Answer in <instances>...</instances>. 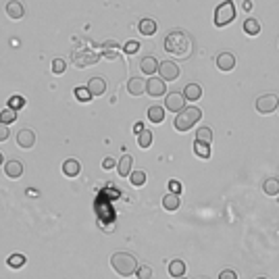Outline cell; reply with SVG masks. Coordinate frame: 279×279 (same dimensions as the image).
<instances>
[{
    "label": "cell",
    "instance_id": "obj_1",
    "mask_svg": "<svg viewBox=\"0 0 279 279\" xmlns=\"http://www.w3.org/2000/svg\"><path fill=\"white\" fill-rule=\"evenodd\" d=\"M165 50L175 58H188L192 55V38L181 29L171 31L165 38Z\"/></svg>",
    "mask_w": 279,
    "mask_h": 279
},
{
    "label": "cell",
    "instance_id": "obj_2",
    "mask_svg": "<svg viewBox=\"0 0 279 279\" xmlns=\"http://www.w3.org/2000/svg\"><path fill=\"white\" fill-rule=\"evenodd\" d=\"M111 267L115 269V273L121 275V277H132V275H136L138 260H136L134 254H129V252L119 250L111 256Z\"/></svg>",
    "mask_w": 279,
    "mask_h": 279
},
{
    "label": "cell",
    "instance_id": "obj_3",
    "mask_svg": "<svg viewBox=\"0 0 279 279\" xmlns=\"http://www.w3.org/2000/svg\"><path fill=\"white\" fill-rule=\"evenodd\" d=\"M202 119V111H200L198 107H186L181 112H177V117L175 121H173V125H175L177 132H190L192 127H194L198 121Z\"/></svg>",
    "mask_w": 279,
    "mask_h": 279
},
{
    "label": "cell",
    "instance_id": "obj_4",
    "mask_svg": "<svg viewBox=\"0 0 279 279\" xmlns=\"http://www.w3.org/2000/svg\"><path fill=\"white\" fill-rule=\"evenodd\" d=\"M235 13L238 11H235V4L231 0H223L215 11V28H227L229 23H233Z\"/></svg>",
    "mask_w": 279,
    "mask_h": 279
},
{
    "label": "cell",
    "instance_id": "obj_5",
    "mask_svg": "<svg viewBox=\"0 0 279 279\" xmlns=\"http://www.w3.org/2000/svg\"><path fill=\"white\" fill-rule=\"evenodd\" d=\"M254 109H256V112H260V115H271L273 111L279 109L277 94H263V96H258V98L254 100Z\"/></svg>",
    "mask_w": 279,
    "mask_h": 279
},
{
    "label": "cell",
    "instance_id": "obj_6",
    "mask_svg": "<svg viewBox=\"0 0 279 279\" xmlns=\"http://www.w3.org/2000/svg\"><path fill=\"white\" fill-rule=\"evenodd\" d=\"M165 109L167 111H171V112H181L186 109V96H184V92H171V94H167L165 96Z\"/></svg>",
    "mask_w": 279,
    "mask_h": 279
},
{
    "label": "cell",
    "instance_id": "obj_7",
    "mask_svg": "<svg viewBox=\"0 0 279 279\" xmlns=\"http://www.w3.org/2000/svg\"><path fill=\"white\" fill-rule=\"evenodd\" d=\"M181 75L179 67L173 63V60H163V63H159V77L165 82H175L177 77Z\"/></svg>",
    "mask_w": 279,
    "mask_h": 279
},
{
    "label": "cell",
    "instance_id": "obj_8",
    "mask_svg": "<svg viewBox=\"0 0 279 279\" xmlns=\"http://www.w3.org/2000/svg\"><path fill=\"white\" fill-rule=\"evenodd\" d=\"M146 94L152 96V98L167 96V85H165V80H161V77H150V80L146 82Z\"/></svg>",
    "mask_w": 279,
    "mask_h": 279
},
{
    "label": "cell",
    "instance_id": "obj_9",
    "mask_svg": "<svg viewBox=\"0 0 279 279\" xmlns=\"http://www.w3.org/2000/svg\"><path fill=\"white\" fill-rule=\"evenodd\" d=\"M217 69L219 71H223V73H229V71H233L235 69V56L231 55V52H219L217 55Z\"/></svg>",
    "mask_w": 279,
    "mask_h": 279
},
{
    "label": "cell",
    "instance_id": "obj_10",
    "mask_svg": "<svg viewBox=\"0 0 279 279\" xmlns=\"http://www.w3.org/2000/svg\"><path fill=\"white\" fill-rule=\"evenodd\" d=\"M4 13H6L8 19H23L25 4L19 2V0H8V2L4 4Z\"/></svg>",
    "mask_w": 279,
    "mask_h": 279
},
{
    "label": "cell",
    "instance_id": "obj_11",
    "mask_svg": "<svg viewBox=\"0 0 279 279\" xmlns=\"http://www.w3.org/2000/svg\"><path fill=\"white\" fill-rule=\"evenodd\" d=\"M36 144V134L31 132V129H21L19 134H17V146L23 148V150H29Z\"/></svg>",
    "mask_w": 279,
    "mask_h": 279
},
{
    "label": "cell",
    "instance_id": "obj_12",
    "mask_svg": "<svg viewBox=\"0 0 279 279\" xmlns=\"http://www.w3.org/2000/svg\"><path fill=\"white\" fill-rule=\"evenodd\" d=\"M4 175L11 177V179H19V177L23 175V163L17 161V159L6 161V165H4Z\"/></svg>",
    "mask_w": 279,
    "mask_h": 279
},
{
    "label": "cell",
    "instance_id": "obj_13",
    "mask_svg": "<svg viewBox=\"0 0 279 279\" xmlns=\"http://www.w3.org/2000/svg\"><path fill=\"white\" fill-rule=\"evenodd\" d=\"M96 60H98V55H94V52H80V55L73 56V65L80 69H85V67L94 65Z\"/></svg>",
    "mask_w": 279,
    "mask_h": 279
},
{
    "label": "cell",
    "instance_id": "obj_14",
    "mask_svg": "<svg viewBox=\"0 0 279 279\" xmlns=\"http://www.w3.org/2000/svg\"><path fill=\"white\" fill-rule=\"evenodd\" d=\"M85 88L90 90L92 96H102L107 92V80H102V77H92V80L85 84Z\"/></svg>",
    "mask_w": 279,
    "mask_h": 279
},
{
    "label": "cell",
    "instance_id": "obj_15",
    "mask_svg": "<svg viewBox=\"0 0 279 279\" xmlns=\"http://www.w3.org/2000/svg\"><path fill=\"white\" fill-rule=\"evenodd\" d=\"M132 165H134V156L123 154L117 163V173L121 177H129V173H132Z\"/></svg>",
    "mask_w": 279,
    "mask_h": 279
},
{
    "label": "cell",
    "instance_id": "obj_16",
    "mask_svg": "<svg viewBox=\"0 0 279 279\" xmlns=\"http://www.w3.org/2000/svg\"><path fill=\"white\" fill-rule=\"evenodd\" d=\"M163 206H165V211H169V213H175L177 208L181 206L179 194H173V192H169V194H165V196H163Z\"/></svg>",
    "mask_w": 279,
    "mask_h": 279
},
{
    "label": "cell",
    "instance_id": "obj_17",
    "mask_svg": "<svg viewBox=\"0 0 279 279\" xmlns=\"http://www.w3.org/2000/svg\"><path fill=\"white\" fill-rule=\"evenodd\" d=\"M127 92L132 96H142L146 94V82L140 80V77H132V80L127 82Z\"/></svg>",
    "mask_w": 279,
    "mask_h": 279
},
{
    "label": "cell",
    "instance_id": "obj_18",
    "mask_svg": "<svg viewBox=\"0 0 279 279\" xmlns=\"http://www.w3.org/2000/svg\"><path fill=\"white\" fill-rule=\"evenodd\" d=\"M140 71L146 73V75H154L156 71H159V63H156L154 56H144L142 60H140Z\"/></svg>",
    "mask_w": 279,
    "mask_h": 279
},
{
    "label": "cell",
    "instance_id": "obj_19",
    "mask_svg": "<svg viewBox=\"0 0 279 279\" xmlns=\"http://www.w3.org/2000/svg\"><path fill=\"white\" fill-rule=\"evenodd\" d=\"M63 173L67 177H77L82 173V165H80V161H75V159H67L65 163H63Z\"/></svg>",
    "mask_w": 279,
    "mask_h": 279
},
{
    "label": "cell",
    "instance_id": "obj_20",
    "mask_svg": "<svg viewBox=\"0 0 279 279\" xmlns=\"http://www.w3.org/2000/svg\"><path fill=\"white\" fill-rule=\"evenodd\" d=\"M138 29L142 36H154L156 29H159V23H156L154 19H142L138 25Z\"/></svg>",
    "mask_w": 279,
    "mask_h": 279
},
{
    "label": "cell",
    "instance_id": "obj_21",
    "mask_svg": "<svg viewBox=\"0 0 279 279\" xmlns=\"http://www.w3.org/2000/svg\"><path fill=\"white\" fill-rule=\"evenodd\" d=\"M184 96H186V100L196 102V100L202 98V88H200L198 84H188L184 88Z\"/></svg>",
    "mask_w": 279,
    "mask_h": 279
},
{
    "label": "cell",
    "instance_id": "obj_22",
    "mask_svg": "<svg viewBox=\"0 0 279 279\" xmlns=\"http://www.w3.org/2000/svg\"><path fill=\"white\" fill-rule=\"evenodd\" d=\"M244 33H246V36H258V33H260L258 19H254V17H248V19L244 21Z\"/></svg>",
    "mask_w": 279,
    "mask_h": 279
},
{
    "label": "cell",
    "instance_id": "obj_23",
    "mask_svg": "<svg viewBox=\"0 0 279 279\" xmlns=\"http://www.w3.org/2000/svg\"><path fill=\"white\" fill-rule=\"evenodd\" d=\"M184 273H186V263L184 260H179V258L171 260L169 263V275L175 279V277H184Z\"/></svg>",
    "mask_w": 279,
    "mask_h": 279
},
{
    "label": "cell",
    "instance_id": "obj_24",
    "mask_svg": "<svg viewBox=\"0 0 279 279\" xmlns=\"http://www.w3.org/2000/svg\"><path fill=\"white\" fill-rule=\"evenodd\" d=\"M263 190L267 196H277L279 194V179L277 177H267L265 184H263Z\"/></svg>",
    "mask_w": 279,
    "mask_h": 279
},
{
    "label": "cell",
    "instance_id": "obj_25",
    "mask_svg": "<svg viewBox=\"0 0 279 279\" xmlns=\"http://www.w3.org/2000/svg\"><path fill=\"white\" fill-rule=\"evenodd\" d=\"M194 152H196V156L198 159H204V161H208L211 159V144H204V142H194Z\"/></svg>",
    "mask_w": 279,
    "mask_h": 279
},
{
    "label": "cell",
    "instance_id": "obj_26",
    "mask_svg": "<svg viewBox=\"0 0 279 279\" xmlns=\"http://www.w3.org/2000/svg\"><path fill=\"white\" fill-rule=\"evenodd\" d=\"M25 263H28V256L21 254V252H15V254H11L6 258V265L11 269H21Z\"/></svg>",
    "mask_w": 279,
    "mask_h": 279
},
{
    "label": "cell",
    "instance_id": "obj_27",
    "mask_svg": "<svg viewBox=\"0 0 279 279\" xmlns=\"http://www.w3.org/2000/svg\"><path fill=\"white\" fill-rule=\"evenodd\" d=\"M148 119H150V123H163L165 119V107H150L148 109Z\"/></svg>",
    "mask_w": 279,
    "mask_h": 279
},
{
    "label": "cell",
    "instance_id": "obj_28",
    "mask_svg": "<svg viewBox=\"0 0 279 279\" xmlns=\"http://www.w3.org/2000/svg\"><path fill=\"white\" fill-rule=\"evenodd\" d=\"M17 121V111H13L11 107H6L4 111H0V123L2 125H11Z\"/></svg>",
    "mask_w": 279,
    "mask_h": 279
},
{
    "label": "cell",
    "instance_id": "obj_29",
    "mask_svg": "<svg viewBox=\"0 0 279 279\" xmlns=\"http://www.w3.org/2000/svg\"><path fill=\"white\" fill-rule=\"evenodd\" d=\"M129 181H132V186L142 188L146 184V171H142V169L132 171V173H129Z\"/></svg>",
    "mask_w": 279,
    "mask_h": 279
},
{
    "label": "cell",
    "instance_id": "obj_30",
    "mask_svg": "<svg viewBox=\"0 0 279 279\" xmlns=\"http://www.w3.org/2000/svg\"><path fill=\"white\" fill-rule=\"evenodd\" d=\"M196 140L198 142H204V144H211L213 142V129L211 127H198L196 129Z\"/></svg>",
    "mask_w": 279,
    "mask_h": 279
},
{
    "label": "cell",
    "instance_id": "obj_31",
    "mask_svg": "<svg viewBox=\"0 0 279 279\" xmlns=\"http://www.w3.org/2000/svg\"><path fill=\"white\" fill-rule=\"evenodd\" d=\"M73 94H75V98L80 100V102H90V100L94 98V96L90 94V90L85 88V85H77V88L73 90Z\"/></svg>",
    "mask_w": 279,
    "mask_h": 279
},
{
    "label": "cell",
    "instance_id": "obj_32",
    "mask_svg": "<svg viewBox=\"0 0 279 279\" xmlns=\"http://www.w3.org/2000/svg\"><path fill=\"white\" fill-rule=\"evenodd\" d=\"M138 146L140 148H150L152 146V132H148V129L140 132L138 134Z\"/></svg>",
    "mask_w": 279,
    "mask_h": 279
},
{
    "label": "cell",
    "instance_id": "obj_33",
    "mask_svg": "<svg viewBox=\"0 0 279 279\" xmlns=\"http://www.w3.org/2000/svg\"><path fill=\"white\" fill-rule=\"evenodd\" d=\"M136 277H138V279H152V269L148 267V265H138Z\"/></svg>",
    "mask_w": 279,
    "mask_h": 279
},
{
    "label": "cell",
    "instance_id": "obj_34",
    "mask_svg": "<svg viewBox=\"0 0 279 279\" xmlns=\"http://www.w3.org/2000/svg\"><path fill=\"white\" fill-rule=\"evenodd\" d=\"M65 69H67V63H65L63 58H55V60H52V73H55V75H63Z\"/></svg>",
    "mask_w": 279,
    "mask_h": 279
},
{
    "label": "cell",
    "instance_id": "obj_35",
    "mask_svg": "<svg viewBox=\"0 0 279 279\" xmlns=\"http://www.w3.org/2000/svg\"><path fill=\"white\" fill-rule=\"evenodd\" d=\"M138 50H140V40H129V42H125V46H123L125 55H136Z\"/></svg>",
    "mask_w": 279,
    "mask_h": 279
},
{
    "label": "cell",
    "instance_id": "obj_36",
    "mask_svg": "<svg viewBox=\"0 0 279 279\" xmlns=\"http://www.w3.org/2000/svg\"><path fill=\"white\" fill-rule=\"evenodd\" d=\"M8 107H11L13 111H19V109L25 107V98H23V96H13V98L8 100Z\"/></svg>",
    "mask_w": 279,
    "mask_h": 279
},
{
    "label": "cell",
    "instance_id": "obj_37",
    "mask_svg": "<svg viewBox=\"0 0 279 279\" xmlns=\"http://www.w3.org/2000/svg\"><path fill=\"white\" fill-rule=\"evenodd\" d=\"M115 167H117V161L112 159V156H107V159L102 161V169H104V171H109V169H115Z\"/></svg>",
    "mask_w": 279,
    "mask_h": 279
},
{
    "label": "cell",
    "instance_id": "obj_38",
    "mask_svg": "<svg viewBox=\"0 0 279 279\" xmlns=\"http://www.w3.org/2000/svg\"><path fill=\"white\" fill-rule=\"evenodd\" d=\"M219 279H238V273H235L233 269H223L219 273Z\"/></svg>",
    "mask_w": 279,
    "mask_h": 279
},
{
    "label": "cell",
    "instance_id": "obj_39",
    "mask_svg": "<svg viewBox=\"0 0 279 279\" xmlns=\"http://www.w3.org/2000/svg\"><path fill=\"white\" fill-rule=\"evenodd\" d=\"M8 136H11V132H8V125H2V123H0V142H6Z\"/></svg>",
    "mask_w": 279,
    "mask_h": 279
},
{
    "label": "cell",
    "instance_id": "obj_40",
    "mask_svg": "<svg viewBox=\"0 0 279 279\" xmlns=\"http://www.w3.org/2000/svg\"><path fill=\"white\" fill-rule=\"evenodd\" d=\"M169 190L173 192V194H179V192H181V184H179L177 179H171L169 181Z\"/></svg>",
    "mask_w": 279,
    "mask_h": 279
},
{
    "label": "cell",
    "instance_id": "obj_41",
    "mask_svg": "<svg viewBox=\"0 0 279 279\" xmlns=\"http://www.w3.org/2000/svg\"><path fill=\"white\" fill-rule=\"evenodd\" d=\"M134 132L140 134V132H144V125H142V121H138V123L134 125Z\"/></svg>",
    "mask_w": 279,
    "mask_h": 279
},
{
    "label": "cell",
    "instance_id": "obj_42",
    "mask_svg": "<svg viewBox=\"0 0 279 279\" xmlns=\"http://www.w3.org/2000/svg\"><path fill=\"white\" fill-rule=\"evenodd\" d=\"M244 11H252V2H250V0H244Z\"/></svg>",
    "mask_w": 279,
    "mask_h": 279
},
{
    "label": "cell",
    "instance_id": "obj_43",
    "mask_svg": "<svg viewBox=\"0 0 279 279\" xmlns=\"http://www.w3.org/2000/svg\"><path fill=\"white\" fill-rule=\"evenodd\" d=\"M4 165V156H2V152H0V167Z\"/></svg>",
    "mask_w": 279,
    "mask_h": 279
},
{
    "label": "cell",
    "instance_id": "obj_44",
    "mask_svg": "<svg viewBox=\"0 0 279 279\" xmlns=\"http://www.w3.org/2000/svg\"><path fill=\"white\" fill-rule=\"evenodd\" d=\"M256 279H267V277H256Z\"/></svg>",
    "mask_w": 279,
    "mask_h": 279
},
{
    "label": "cell",
    "instance_id": "obj_45",
    "mask_svg": "<svg viewBox=\"0 0 279 279\" xmlns=\"http://www.w3.org/2000/svg\"><path fill=\"white\" fill-rule=\"evenodd\" d=\"M175 279H186V277H175Z\"/></svg>",
    "mask_w": 279,
    "mask_h": 279
},
{
    "label": "cell",
    "instance_id": "obj_46",
    "mask_svg": "<svg viewBox=\"0 0 279 279\" xmlns=\"http://www.w3.org/2000/svg\"><path fill=\"white\" fill-rule=\"evenodd\" d=\"M277 112H279V109H277Z\"/></svg>",
    "mask_w": 279,
    "mask_h": 279
}]
</instances>
